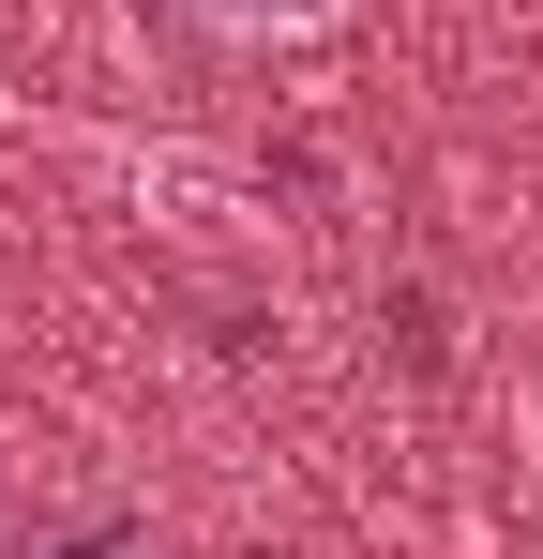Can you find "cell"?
I'll use <instances>...</instances> for the list:
<instances>
[{"label": "cell", "mask_w": 543, "mask_h": 559, "mask_svg": "<svg viewBox=\"0 0 543 559\" xmlns=\"http://www.w3.org/2000/svg\"><path fill=\"white\" fill-rule=\"evenodd\" d=\"M227 31H317V15H348V0H212Z\"/></svg>", "instance_id": "1"}, {"label": "cell", "mask_w": 543, "mask_h": 559, "mask_svg": "<svg viewBox=\"0 0 543 559\" xmlns=\"http://www.w3.org/2000/svg\"><path fill=\"white\" fill-rule=\"evenodd\" d=\"M46 559H136V545H106V530H76V545H46Z\"/></svg>", "instance_id": "2"}]
</instances>
